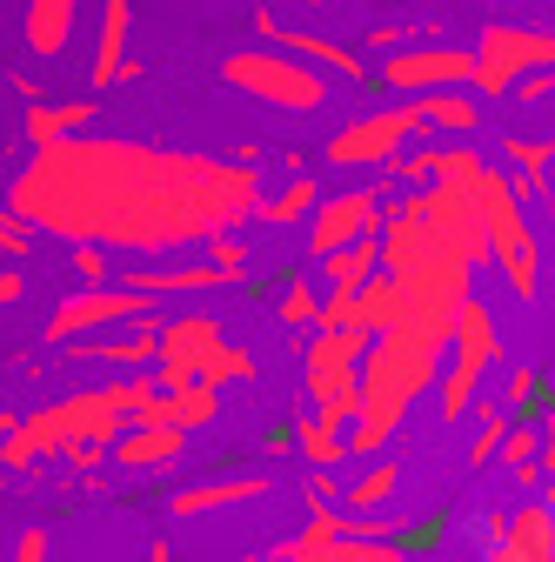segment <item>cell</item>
Here are the masks:
<instances>
[{
  "label": "cell",
  "mask_w": 555,
  "mask_h": 562,
  "mask_svg": "<svg viewBox=\"0 0 555 562\" xmlns=\"http://www.w3.org/2000/svg\"><path fill=\"white\" fill-rule=\"evenodd\" d=\"M8 207L54 241H94L107 255H181L261 215V175L241 161L148 148L121 134H75L27 155Z\"/></svg>",
  "instance_id": "1"
},
{
  "label": "cell",
  "mask_w": 555,
  "mask_h": 562,
  "mask_svg": "<svg viewBox=\"0 0 555 562\" xmlns=\"http://www.w3.org/2000/svg\"><path fill=\"white\" fill-rule=\"evenodd\" d=\"M435 375H442V348L415 341V335H401V328L375 335L369 356H362V408H355L349 429H341V436H349V456H362V462L388 456V442L401 436L408 408L429 395Z\"/></svg>",
  "instance_id": "2"
},
{
  "label": "cell",
  "mask_w": 555,
  "mask_h": 562,
  "mask_svg": "<svg viewBox=\"0 0 555 562\" xmlns=\"http://www.w3.org/2000/svg\"><path fill=\"white\" fill-rule=\"evenodd\" d=\"M254 362L222 335L215 315H181V322H161V356H155V382L161 389H222V382H248Z\"/></svg>",
  "instance_id": "3"
},
{
  "label": "cell",
  "mask_w": 555,
  "mask_h": 562,
  "mask_svg": "<svg viewBox=\"0 0 555 562\" xmlns=\"http://www.w3.org/2000/svg\"><path fill=\"white\" fill-rule=\"evenodd\" d=\"M362 356H369V335H355V328H315L302 348L308 415H321L328 429H349L362 408Z\"/></svg>",
  "instance_id": "4"
},
{
  "label": "cell",
  "mask_w": 555,
  "mask_h": 562,
  "mask_svg": "<svg viewBox=\"0 0 555 562\" xmlns=\"http://www.w3.org/2000/svg\"><path fill=\"white\" fill-rule=\"evenodd\" d=\"M222 81L248 101H268V108H288V114H315L328 101V81L315 75L308 60L295 54H274V47H254V54H228L222 60Z\"/></svg>",
  "instance_id": "5"
},
{
  "label": "cell",
  "mask_w": 555,
  "mask_h": 562,
  "mask_svg": "<svg viewBox=\"0 0 555 562\" xmlns=\"http://www.w3.org/2000/svg\"><path fill=\"white\" fill-rule=\"evenodd\" d=\"M468 201L482 207V235H489V255L502 261L509 289H516V295H535V235H529V222H522L516 188H509L496 168H482V181L468 188Z\"/></svg>",
  "instance_id": "6"
},
{
  "label": "cell",
  "mask_w": 555,
  "mask_h": 562,
  "mask_svg": "<svg viewBox=\"0 0 555 562\" xmlns=\"http://www.w3.org/2000/svg\"><path fill=\"white\" fill-rule=\"evenodd\" d=\"M415 127H422V121H415V101L375 108V114L349 121V127L328 140V168H382V161H401V148H408Z\"/></svg>",
  "instance_id": "7"
},
{
  "label": "cell",
  "mask_w": 555,
  "mask_h": 562,
  "mask_svg": "<svg viewBox=\"0 0 555 562\" xmlns=\"http://www.w3.org/2000/svg\"><path fill=\"white\" fill-rule=\"evenodd\" d=\"M155 295H134V289H75L54 315H47V341H88L101 328H127V322H148Z\"/></svg>",
  "instance_id": "8"
},
{
  "label": "cell",
  "mask_w": 555,
  "mask_h": 562,
  "mask_svg": "<svg viewBox=\"0 0 555 562\" xmlns=\"http://www.w3.org/2000/svg\"><path fill=\"white\" fill-rule=\"evenodd\" d=\"M382 88L401 94V101H422V94H442V88H475V54L462 47H401L382 60Z\"/></svg>",
  "instance_id": "9"
},
{
  "label": "cell",
  "mask_w": 555,
  "mask_h": 562,
  "mask_svg": "<svg viewBox=\"0 0 555 562\" xmlns=\"http://www.w3.org/2000/svg\"><path fill=\"white\" fill-rule=\"evenodd\" d=\"M542 60H555V34L489 27V34H482V47H475V88L482 94H502V88H516L529 67H542Z\"/></svg>",
  "instance_id": "10"
},
{
  "label": "cell",
  "mask_w": 555,
  "mask_h": 562,
  "mask_svg": "<svg viewBox=\"0 0 555 562\" xmlns=\"http://www.w3.org/2000/svg\"><path fill=\"white\" fill-rule=\"evenodd\" d=\"M375 228H382V201H375V188L321 194V207L308 215V255L321 261V255L349 248V241H362V235H375Z\"/></svg>",
  "instance_id": "11"
},
{
  "label": "cell",
  "mask_w": 555,
  "mask_h": 562,
  "mask_svg": "<svg viewBox=\"0 0 555 562\" xmlns=\"http://www.w3.org/2000/svg\"><path fill=\"white\" fill-rule=\"evenodd\" d=\"M248 268H235V261H222L215 248H207V261H188V268H127L121 274V289H134V295H207V289H235Z\"/></svg>",
  "instance_id": "12"
},
{
  "label": "cell",
  "mask_w": 555,
  "mask_h": 562,
  "mask_svg": "<svg viewBox=\"0 0 555 562\" xmlns=\"http://www.w3.org/2000/svg\"><path fill=\"white\" fill-rule=\"evenodd\" d=\"M254 27L268 34V41H282V54H295V60H308L315 75L328 67V75H341V81H362L369 67H362V54L355 47H341V41H328V34H302V27H282L274 14H254Z\"/></svg>",
  "instance_id": "13"
},
{
  "label": "cell",
  "mask_w": 555,
  "mask_h": 562,
  "mask_svg": "<svg viewBox=\"0 0 555 562\" xmlns=\"http://www.w3.org/2000/svg\"><path fill=\"white\" fill-rule=\"evenodd\" d=\"M181 449H188V436H181V429H148V422H127L121 442L107 449V462H114V469H127V475H148V469H168Z\"/></svg>",
  "instance_id": "14"
},
{
  "label": "cell",
  "mask_w": 555,
  "mask_h": 562,
  "mask_svg": "<svg viewBox=\"0 0 555 562\" xmlns=\"http://www.w3.org/2000/svg\"><path fill=\"white\" fill-rule=\"evenodd\" d=\"M75 356H94V362H107V369L141 375V369L161 356V328H155V322H127V335L101 328V335H88V348H75Z\"/></svg>",
  "instance_id": "15"
},
{
  "label": "cell",
  "mask_w": 555,
  "mask_h": 562,
  "mask_svg": "<svg viewBox=\"0 0 555 562\" xmlns=\"http://www.w3.org/2000/svg\"><path fill=\"white\" fill-rule=\"evenodd\" d=\"M496 356H502V348H496V315L468 295L462 315H455V335H449V362H462V369H475V375H489Z\"/></svg>",
  "instance_id": "16"
},
{
  "label": "cell",
  "mask_w": 555,
  "mask_h": 562,
  "mask_svg": "<svg viewBox=\"0 0 555 562\" xmlns=\"http://www.w3.org/2000/svg\"><path fill=\"white\" fill-rule=\"evenodd\" d=\"M127 34H134V0H101V27H94V88L127 75Z\"/></svg>",
  "instance_id": "17"
},
{
  "label": "cell",
  "mask_w": 555,
  "mask_h": 562,
  "mask_svg": "<svg viewBox=\"0 0 555 562\" xmlns=\"http://www.w3.org/2000/svg\"><path fill=\"white\" fill-rule=\"evenodd\" d=\"M268 496V475H222V482H194L168 503L174 516H215V509H241V503H261Z\"/></svg>",
  "instance_id": "18"
},
{
  "label": "cell",
  "mask_w": 555,
  "mask_h": 562,
  "mask_svg": "<svg viewBox=\"0 0 555 562\" xmlns=\"http://www.w3.org/2000/svg\"><path fill=\"white\" fill-rule=\"evenodd\" d=\"M315 268H321V289H328V295L362 289V281L382 268V228H375V235H362V241H349V248H335V255H321Z\"/></svg>",
  "instance_id": "19"
},
{
  "label": "cell",
  "mask_w": 555,
  "mask_h": 562,
  "mask_svg": "<svg viewBox=\"0 0 555 562\" xmlns=\"http://www.w3.org/2000/svg\"><path fill=\"white\" fill-rule=\"evenodd\" d=\"M94 127V101H34L27 108V140L34 148H54V140H75Z\"/></svg>",
  "instance_id": "20"
},
{
  "label": "cell",
  "mask_w": 555,
  "mask_h": 562,
  "mask_svg": "<svg viewBox=\"0 0 555 562\" xmlns=\"http://www.w3.org/2000/svg\"><path fill=\"white\" fill-rule=\"evenodd\" d=\"M502 549H516L522 562H555V516L542 503H522L516 516H502Z\"/></svg>",
  "instance_id": "21"
},
{
  "label": "cell",
  "mask_w": 555,
  "mask_h": 562,
  "mask_svg": "<svg viewBox=\"0 0 555 562\" xmlns=\"http://www.w3.org/2000/svg\"><path fill=\"white\" fill-rule=\"evenodd\" d=\"M288 442H295V456H302V462H315V469L349 462V436H341V429H328V422H321V415H308V408L288 422Z\"/></svg>",
  "instance_id": "22"
},
{
  "label": "cell",
  "mask_w": 555,
  "mask_h": 562,
  "mask_svg": "<svg viewBox=\"0 0 555 562\" xmlns=\"http://www.w3.org/2000/svg\"><path fill=\"white\" fill-rule=\"evenodd\" d=\"M321 207V181L315 175H295V181H282L274 194H261V222L268 228H295V222H308Z\"/></svg>",
  "instance_id": "23"
},
{
  "label": "cell",
  "mask_w": 555,
  "mask_h": 562,
  "mask_svg": "<svg viewBox=\"0 0 555 562\" xmlns=\"http://www.w3.org/2000/svg\"><path fill=\"white\" fill-rule=\"evenodd\" d=\"M81 0H27V47L34 54H60L67 34H75Z\"/></svg>",
  "instance_id": "24"
},
{
  "label": "cell",
  "mask_w": 555,
  "mask_h": 562,
  "mask_svg": "<svg viewBox=\"0 0 555 562\" xmlns=\"http://www.w3.org/2000/svg\"><path fill=\"white\" fill-rule=\"evenodd\" d=\"M395 488H401V462L375 456V462H369V475L349 488V516H375V509H388V503H395Z\"/></svg>",
  "instance_id": "25"
},
{
  "label": "cell",
  "mask_w": 555,
  "mask_h": 562,
  "mask_svg": "<svg viewBox=\"0 0 555 562\" xmlns=\"http://www.w3.org/2000/svg\"><path fill=\"white\" fill-rule=\"evenodd\" d=\"M415 121L422 127H449V134H468L475 127V101L462 88H442V94H422L415 101Z\"/></svg>",
  "instance_id": "26"
},
{
  "label": "cell",
  "mask_w": 555,
  "mask_h": 562,
  "mask_svg": "<svg viewBox=\"0 0 555 562\" xmlns=\"http://www.w3.org/2000/svg\"><path fill=\"white\" fill-rule=\"evenodd\" d=\"M341 536H349V516H341V509H315V522L282 549V562H308V555H321V549H335Z\"/></svg>",
  "instance_id": "27"
},
{
  "label": "cell",
  "mask_w": 555,
  "mask_h": 562,
  "mask_svg": "<svg viewBox=\"0 0 555 562\" xmlns=\"http://www.w3.org/2000/svg\"><path fill=\"white\" fill-rule=\"evenodd\" d=\"M442 422H462L468 408H475V389H482V375L475 369H462V362H442Z\"/></svg>",
  "instance_id": "28"
},
{
  "label": "cell",
  "mask_w": 555,
  "mask_h": 562,
  "mask_svg": "<svg viewBox=\"0 0 555 562\" xmlns=\"http://www.w3.org/2000/svg\"><path fill=\"white\" fill-rule=\"evenodd\" d=\"M308 562H408V549H401V542H362V536H341L335 549H321V555H308Z\"/></svg>",
  "instance_id": "29"
},
{
  "label": "cell",
  "mask_w": 555,
  "mask_h": 562,
  "mask_svg": "<svg viewBox=\"0 0 555 562\" xmlns=\"http://www.w3.org/2000/svg\"><path fill=\"white\" fill-rule=\"evenodd\" d=\"M274 315H282L288 328H321V295L308 289V281H282V302H274Z\"/></svg>",
  "instance_id": "30"
},
{
  "label": "cell",
  "mask_w": 555,
  "mask_h": 562,
  "mask_svg": "<svg viewBox=\"0 0 555 562\" xmlns=\"http://www.w3.org/2000/svg\"><path fill=\"white\" fill-rule=\"evenodd\" d=\"M75 274H81V289H114V255L94 241H75Z\"/></svg>",
  "instance_id": "31"
},
{
  "label": "cell",
  "mask_w": 555,
  "mask_h": 562,
  "mask_svg": "<svg viewBox=\"0 0 555 562\" xmlns=\"http://www.w3.org/2000/svg\"><path fill=\"white\" fill-rule=\"evenodd\" d=\"M509 429H516L509 415H489V422H482V429H475V442H468V469L496 462V456H502V442H509Z\"/></svg>",
  "instance_id": "32"
},
{
  "label": "cell",
  "mask_w": 555,
  "mask_h": 562,
  "mask_svg": "<svg viewBox=\"0 0 555 562\" xmlns=\"http://www.w3.org/2000/svg\"><path fill=\"white\" fill-rule=\"evenodd\" d=\"M27 248H34V228L14 207H0V261H27Z\"/></svg>",
  "instance_id": "33"
},
{
  "label": "cell",
  "mask_w": 555,
  "mask_h": 562,
  "mask_svg": "<svg viewBox=\"0 0 555 562\" xmlns=\"http://www.w3.org/2000/svg\"><path fill=\"white\" fill-rule=\"evenodd\" d=\"M509 408H516L522 422H535V408H542V382H535L529 369H516V375H509Z\"/></svg>",
  "instance_id": "34"
},
{
  "label": "cell",
  "mask_w": 555,
  "mask_h": 562,
  "mask_svg": "<svg viewBox=\"0 0 555 562\" xmlns=\"http://www.w3.org/2000/svg\"><path fill=\"white\" fill-rule=\"evenodd\" d=\"M47 549H54V542H47V529H21L8 562H47Z\"/></svg>",
  "instance_id": "35"
},
{
  "label": "cell",
  "mask_w": 555,
  "mask_h": 562,
  "mask_svg": "<svg viewBox=\"0 0 555 562\" xmlns=\"http://www.w3.org/2000/svg\"><path fill=\"white\" fill-rule=\"evenodd\" d=\"M27 295V274H21V261H8V268H0V308H14Z\"/></svg>",
  "instance_id": "36"
},
{
  "label": "cell",
  "mask_w": 555,
  "mask_h": 562,
  "mask_svg": "<svg viewBox=\"0 0 555 562\" xmlns=\"http://www.w3.org/2000/svg\"><path fill=\"white\" fill-rule=\"evenodd\" d=\"M542 475L555 482V408L542 415Z\"/></svg>",
  "instance_id": "37"
},
{
  "label": "cell",
  "mask_w": 555,
  "mask_h": 562,
  "mask_svg": "<svg viewBox=\"0 0 555 562\" xmlns=\"http://www.w3.org/2000/svg\"><path fill=\"white\" fill-rule=\"evenodd\" d=\"M509 155H516L522 168H542V161H548V148H529V140H516V148H509Z\"/></svg>",
  "instance_id": "38"
},
{
  "label": "cell",
  "mask_w": 555,
  "mask_h": 562,
  "mask_svg": "<svg viewBox=\"0 0 555 562\" xmlns=\"http://www.w3.org/2000/svg\"><path fill=\"white\" fill-rule=\"evenodd\" d=\"M14 429H21V415H14V408H0V442H8Z\"/></svg>",
  "instance_id": "39"
},
{
  "label": "cell",
  "mask_w": 555,
  "mask_h": 562,
  "mask_svg": "<svg viewBox=\"0 0 555 562\" xmlns=\"http://www.w3.org/2000/svg\"><path fill=\"white\" fill-rule=\"evenodd\" d=\"M148 562H174V555H168V542H155V549H148Z\"/></svg>",
  "instance_id": "40"
},
{
  "label": "cell",
  "mask_w": 555,
  "mask_h": 562,
  "mask_svg": "<svg viewBox=\"0 0 555 562\" xmlns=\"http://www.w3.org/2000/svg\"><path fill=\"white\" fill-rule=\"evenodd\" d=\"M308 8H328V0H308Z\"/></svg>",
  "instance_id": "41"
}]
</instances>
